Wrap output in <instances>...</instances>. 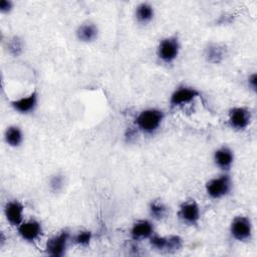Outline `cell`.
I'll use <instances>...</instances> for the list:
<instances>
[{
    "instance_id": "9",
    "label": "cell",
    "mask_w": 257,
    "mask_h": 257,
    "mask_svg": "<svg viewBox=\"0 0 257 257\" xmlns=\"http://www.w3.org/2000/svg\"><path fill=\"white\" fill-rule=\"evenodd\" d=\"M16 230L19 237L27 243L36 242L43 234L42 224L34 218L24 220L18 227H16Z\"/></svg>"
},
{
    "instance_id": "19",
    "label": "cell",
    "mask_w": 257,
    "mask_h": 257,
    "mask_svg": "<svg viewBox=\"0 0 257 257\" xmlns=\"http://www.w3.org/2000/svg\"><path fill=\"white\" fill-rule=\"evenodd\" d=\"M7 52L13 57H19L25 49L24 40L19 35H12L6 41Z\"/></svg>"
},
{
    "instance_id": "25",
    "label": "cell",
    "mask_w": 257,
    "mask_h": 257,
    "mask_svg": "<svg viewBox=\"0 0 257 257\" xmlns=\"http://www.w3.org/2000/svg\"><path fill=\"white\" fill-rule=\"evenodd\" d=\"M5 240H6V238L4 236V233L1 232V234H0V247H3V245L5 243Z\"/></svg>"
},
{
    "instance_id": "2",
    "label": "cell",
    "mask_w": 257,
    "mask_h": 257,
    "mask_svg": "<svg viewBox=\"0 0 257 257\" xmlns=\"http://www.w3.org/2000/svg\"><path fill=\"white\" fill-rule=\"evenodd\" d=\"M181 47L182 45L178 35H168L160 39L156 48V55L161 62L165 64H172L178 59Z\"/></svg>"
},
{
    "instance_id": "6",
    "label": "cell",
    "mask_w": 257,
    "mask_h": 257,
    "mask_svg": "<svg viewBox=\"0 0 257 257\" xmlns=\"http://www.w3.org/2000/svg\"><path fill=\"white\" fill-rule=\"evenodd\" d=\"M252 121L251 110L244 105H235L228 110L227 122L236 132L246 131Z\"/></svg>"
},
{
    "instance_id": "3",
    "label": "cell",
    "mask_w": 257,
    "mask_h": 257,
    "mask_svg": "<svg viewBox=\"0 0 257 257\" xmlns=\"http://www.w3.org/2000/svg\"><path fill=\"white\" fill-rule=\"evenodd\" d=\"M233 189V180L227 172L215 176L205 183L206 195L212 200H221L227 197Z\"/></svg>"
},
{
    "instance_id": "1",
    "label": "cell",
    "mask_w": 257,
    "mask_h": 257,
    "mask_svg": "<svg viewBox=\"0 0 257 257\" xmlns=\"http://www.w3.org/2000/svg\"><path fill=\"white\" fill-rule=\"evenodd\" d=\"M165 111L159 107H147L139 111L134 119V126L144 135L156 134L165 120Z\"/></svg>"
},
{
    "instance_id": "12",
    "label": "cell",
    "mask_w": 257,
    "mask_h": 257,
    "mask_svg": "<svg viewBox=\"0 0 257 257\" xmlns=\"http://www.w3.org/2000/svg\"><path fill=\"white\" fill-rule=\"evenodd\" d=\"M228 54V48L225 43L212 41L209 42L204 49V58L210 64L222 63Z\"/></svg>"
},
{
    "instance_id": "11",
    "label": "cell",
    "mask_w": 257,
    "mask_h": 257,
    "mask_svg": "<svg viewBox=\"0 0 257 257\" xmlns=\"http://www.w3.org/2000/svg\"><path fill=\"white\" fill-rule=\"evenodd\" d=\"M24 205L19 200L13 199L5 203L3 214L6 222L12 227H18L24 221Z\"/></svg>"
},
{
    "instance_id": "4",
    "label": "cell",
    "mask_w": 257,
    "mask_h": 257,
    "mask_svg": "<svg viewBox=\"0 0 257 257\" xmlns=\"http://www.w3.org/2000/svg\"><path fill=\"white\" fill-rule=\"evenodd\" d=\"M200 96L201 92L198 88L191 85L182 84L177 86L170 94L169 104L172 108L183 107L194 102Z\"/></svg>"
},
{
    "instance_id": "24",
    "label": "cell",
    "mask_w": 257,
    "mask_h": 257,
    "mask_svg": "<svg viewBox=\"0 0 257 257\" xmlns=\"http://www.w3.org/2000/svg\"><path fill=\"white\" fill-rule=\"evenodd\" d=\"M247 86L254 93L257 90V74L256 72H252L247 76Z\"/></svg>"
},
{
    "instance_id": "23",
    "label": "cell",
    "mask_w": 257,
    "mask_h": 257,
    "mask_svg": "<svg viewBox=\"0 0 257 257\" xmlns=\"http://www.w3.org/2000/svg\"><path fill=\"white\" fill-rule=\"evenodd\" d=\"M15 4L11 0H1L0 1V13L1 14H10L14 10Z\"/></svg>"
},
{
    "instance_id": "21",
    "label": "cell",
    "mask_w": 257,
    "mask_h": 257,
    "mask_svg": "<svg viewBox=\"0 0 257 257\" xmlns=\"http://www.w3.org/2000/svg\"><path fill=\"white\" fill-rule=\"evenodd\" d=\"M184 246V239L180 235L171 234L167 235V245L165 253L173 254L179 252Z\"/></svg>"
},
{
    "instance_id": "10",
    "label": "cell",
    "mask_w": 257,
    "mask_h": 257,
    "mask_svg": "<svg viewBox=\"0 0 257 257\" xmlns=\"http://www.w3.org/2000/svg\"><path fill=\"white\" fill-rule=\"evenodd\" d=\"M39 103V93L36 89L26 95L15 98L10 101V106L14 111L20 114H30L35 111Z\"/></svg>"
},
{
    "instance_id": "20",
    "label": "cell",
    "mask_w": 257,
    "mask_h": 257,
    "mask_svg": "<svg viewBox=\"0 0 257 257\" xmlns=\"http://www.w3.org/2000/svg\"><path fill=\"white\" fill-rule=\"evenodd\" d=\"M65 176L62 173H54L52 176H50L48 181L49 190L53 194L61 193L65 187Z\"/></svg>"
},
{
    "instance_id": "13",
    "label": "cell",
    "mask_w": 257,
    "mask_h": 257,
    "mask_svg": "<svg viewBox=\"0 0 257 257\" xmlns=\"http://www.w3.org/2000/svg\"><path fill=\"white\" fill-rule=\"evenodd\" d=\"M235 161L234 151L228 146H221L214 151L213 162L214 165L222 172H228Z\"/></svg>"
},
{
    "instance_id": "5",
    "label": "cell",
    "mask_w": 257,
    "mask_h": 257,
    "mask_svg": "<svg viewBox=\"0 0 257 257\" xmlns=\"http://www.w3.org/2000/svg\"><path fill=\"white\" fill-rule=\"evenodd\" d=\"M230 235L238 242H248L253 235V223L248 216H235L229 226Z\"/></svg>"
},
{
    "instance_id": "17",
    "label": "cell",
    "mask_w": 257,
    "mask_h": 257,
    "mask_svg": "<svg viewBox=\"0 0 257 257\" xmlns=\"http://www.w3.org/2000/svg\"><path fill=\"white\" fill-rule=\"evenodd\" d=\"M5 144L10 148H19L24 142V133L17 124L8 125L3 134Z\"/></svg>"
},
{
    "instance_id": "18",
    "label": "cell",
    "mask_w": 257,
    "mask_h": 257,
    "mask_svg": "<svg viewBox=\"0 0 257 257\" xmlns=\"http://www.w3.org/2000/svg\"><path fill=\"white\" fill-rule=\"evenodd\" d=\"M149 214L153 220H164L169 214L168 206L161 200H153L149 204Z\"/></svg>"
},
{
    "instance_id": "15",
    "label": "cell",
    "mask_w": 257,
    "mask_h": 257,
    "mask_svg": "<svg viewBox=\"0 0 257 257\" xmlns=\"http://www.w3.org/2000/svg\"><path fill=\"white\" fill-rule=\"evenodd\" d=\"M155 234L154 223L149 219H140L133 223L130 229L131 238L135 241L150 239Z\"/></svg>"
},
{
    "instance_id": "22",
    "label": "cell",
    "mask_w": 257,
    "mask_h": 257,
    "mask_svg": "<svg viewBox=\"0 0 257 257\" xmlns=\"http://www.w3.org/2000/svg\"><path fill=\"white\" fill-rule=\"evenodd\" d=\"M92 238L93 234L90 230H80L71 237V240L79 247H87L91 243Z\"/></svg>"
},
{
    "instance_id": "14",
    "label": "cell",
    "mask_w": 257,
    "mask_h": 257,
    "mask_svg": "<svg viewBox=\"0 0 257 257\" xmlns=\"http://www.w3.org/2000/svg\"><path fill=\"white\" fill-rule=\"evenodd\" d=\"M99 35V28L93 21L86 20L81 22L75 29V37L81 43H92Z\"/></svg>"
},
{
    "instance_id": "7",
    "label": "cell",
    "mask_w": 257,
    "mask_h": 257,
    "mask_svg": "<svg viewBox=\"0 0 257 257\" xmlns=\"http://www.w3.org/2000/svg\"><path fill=\"white\" fill-rule=\"evenodd\" d=\"M177 216L184 224L189 226H197L202 217L201 207L194 199L185 200L179 205Z\"/></svg>"
},
{
    "instance_id": "8",
    "label": "cell",
    "mask_w": 257,
    "mask_h": 257,
    "mask_svg": "<svg viewBox=\"0 0 257 257\" xmlns=\"http://www.w3.org/2000/svg\"><path fill=\"white\" fill-rule=\"evenodd\" d=\"M70 240L71 235L67 230H62L57 234H54L45 243V253L52 257L64 256Z\"/></svg>"
},
{
    "instance_id": "16",
    "label": "cell",
    "mask_w": 257,
    "mask_h": 257,
    "mask_svg": "<svg viewBox=\"0 0 257 257\" xmlns=\"http://www.w3.org/2000/svg\"><path fill=\"white\" fill-rule=\"evenodd\" d=\"M155 15V7L150 2H140L136 5L134 10V16L137 23L144 26L150 24L154 20Z\"/></svg>"
}]
</instances>
